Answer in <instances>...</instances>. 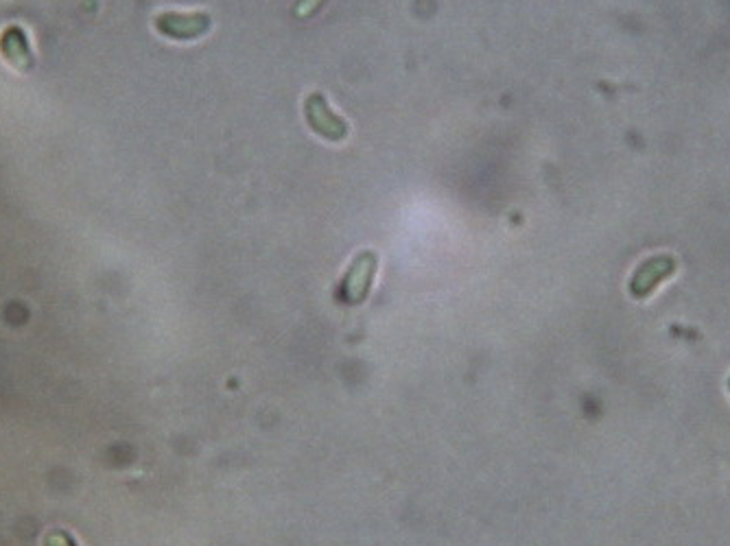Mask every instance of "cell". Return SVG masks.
<instances>
[{
	"instance_id": "6da1fadb",
	"label": "cell",
	"mask_w": 730,
	"mask_h": 546,
	"mask_svg": "<svg viewBox=\"0 0 730 546\" xmlns=\"http://www.w3.org/2000/svg\"><path fill=\"white\" fill-rule=\"evenodd\" d=\"M304 118L309 127L317 136H322L324 140L331 142H341L346 140L350 134L348 123L341 118L339 114H335L328 105V99L324 97L322 92H311L306 94L304 99Z\"/></svg>"
},
{
	"instance_id": "3957f363",
	"label": "cell",
	"mask_w": 730,
	"mask_h": 546,
	"mask_svg": "<svg viewBox=\"0 0 730 546\" xmlns=\"http://www.w3.org/2000/svg\"><path fill=\"white\" fill-rule=\"evenodd\" d=\"M376 267H379V256L376 252H361L346 273L344 282H341V295L348 304H361L372 289V282L376 276Z\"/></svg>"
},
{
	"instance_id": "5b68a950",
	"label": "cell",
	"mask_w": 730,
	"mask_h": 546,
	"mask_svg": "<svg viewBox=\"0 0 730 546\" xmlns=\"http://www.w3.org/2000/svg\"><path fill=\"white\" fill-rule=\"evenodd\" d=\"M324 3H326V0H298V5H296V9H293V11H296L298 18H309Z\"/></svg>"
},
{
	"instance_id": "7a4b0ae2",
	"label": "cell",
	"mask_w": 730,
	"mask_h": 546,
	"mask_svg": "<svg viewBox=\"0 0 730 546\" xmlns=\"http://www.w3.org/2000/svg\"><path fill=\"white\" fill-rule=\"evenodd\" d=\"M153 27L160 35L169 40L191 42L202 38L213 27V16L206 11H193V14H180V11H164L153 20Z\"/></svg>"
},
{
	"instance_id": "277c9868",
	"label": "cell",
	"mask_w": 730,
	"mask_h": 546,
	"mask_svg": "<svg viewBox=\"0 0 730 546\" xmlns=\"http://www.w3.org/2000/svg\"><path fill=\"white\" fill-rule=\"evenodd\" d=\"M0 53H3V57L11 66L22 70V73H27V70L35 66L29 40L20 27H9L3 35H0Z\"/></svg>"
}]
</instances>
